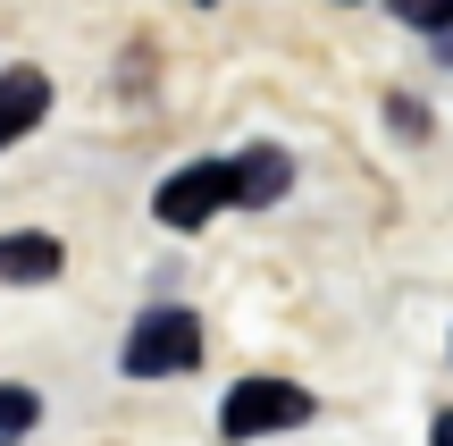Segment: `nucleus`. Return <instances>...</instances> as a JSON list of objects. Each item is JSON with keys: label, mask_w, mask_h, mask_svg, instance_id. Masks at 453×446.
<instances>
[{"label": "nucleus", "mask_w": 453, "mask_h": 446, "mask_svg": "<svg viewBox=\"0 0 453 446\" xmlns=\"http://www.w3.org/2000/svg\"><path fill=\"white\" fill-rule=\"evenodd\" d=\"M118 363H127V379H177L202 363V320L185 303H151V312H134V337Z\"/></svg>", "instance_id": "obj_1"}, {"label": "nucleus", "mask_w": 453, "mask_h": 446, "mask_svg": "<svg viewBox=\"0 0 453 446\" xmlns=\"http://www.w3.org/2000/svg\"><path fill=\"white\" fill-rule=\"evenodd\" d=\"M311 413H319V404H311V387H294V379H235L226 404H219V430L235 446H252L269 430H303Z\"/></svg>", "instance_id": "obj_2"}, {"label": "nucleus", "mask_w": 453, "mask_h": 446, "mask_svg": "<svg viewBox=\"0 0 453 446\" xmlns=\"http://www.w3.org/2000/svg\"><path fill=\"white\" fill-rule=\"evenodd\" d=\"M226 211V160H185L177 177H160L151 194V219L160 228H202V219Z\"/></svg>", "instance_id": "obj_3"}, {"label": "nucleus", "mask_w": 453, "mask_h": 446, "mask_svg": "<svg viewBox=\"0 0 453 446\" xmlns=\"http://www.w3.org/2000/svg\"><path fill=\"white\" fill-rule=\"evenodd\" d=\"M294 185V152L286 144H243L235 160H226V211H269V202H286Z\"/></svg>", "instance_id": "obj_4"}, {"label": "nucleus", "mask_w": 453, "mask_h": 446, "mask_svg": "<svg viewBox=\"0 0 453 446\" xmlns=\"http://www.w3.org/2000/svg\"><path fill=\"white\" fill-rule=\"evenodd\" d=\"M42 118H50V76L42 67H0V152L17 135H34Z\"/></svg>", "instance_id": "obj_5"}, {"label": "nucleus", "mask_w": 453, "mask_h": 446, "mask_svg": "<svg viewBox=\"0 0 453 446\" xmlns=\"http://www.w3.org/2000/svg\"><path fill=\"white\" fill-rule=\"evenodd\" d=\"M59 270H67V245L50 228L0 236V286H42V278H59Z\"/></svg>", "instance_id": "obj_6"}, {"label": "nucleus", "mask_w": 453, "mask_h": 446, "mask_svg": "<svg viewBox=\"0 0 453 446\" xmlns=\"http://www.w3.org/2000/svg\"><path fill=\"white\" fill-rule=\"evenodd\" d=\"M34 421H42V396L34 387H0V446H17Z\"/></svg>", "instance_id": "obj_7"}, {"label": "nucleus", "mask_w": 453, "mask_h": 446, "mask_svg": "<svg viewBox=\"0 0 453 446\" xmlns=\"http://www.w3.org/2000/svg\"><path fill=\"white\" fill-rule=\"evenodd\" d=\"M395 17H403V26H420L428 43H437V34H453V0H395Z\"/></svg>", "instance_id": "obj_8"}, {"label": "nucleus", "mask_w": 453, "mask_h": 446, "mask_svg": "<svg viewBox=\"0 0 453 446\" xmlns=\"http://www.w3.org/2000/svg\"><path fill=\"white\" fill-rule=\"evenodd\" d=\"M428 446H453V413H437V430H428Z\"/></svg>", "instance_id": "obj_9"}, {"label": "nucleus", "mask_w": 453, "mask_h": 446, "mask_svg": "<svg viewBox=\"0 0 453 446\" xmlns=\"http://www.w3.org/2000/svg\"><path fill=\"white\" fill-rule=\"evenodd\" d=\"M437 59H453V34H437Z\"/></svg>", "instance_id": "obj_10"}, {"label": "nucleus", "mask_w": 453, "mask_h": 446, "mask_svg": "<svg viewBox=\"0 0 453 446\" xmlns=\"http://www.w3.org/2000/svg\"><path fill=\"white\" fill-rule=\"evenodd\" d=\"M194 9H211V0H194Z\"/></svg>", "instance_id": "obj_11"}]
</instances>
